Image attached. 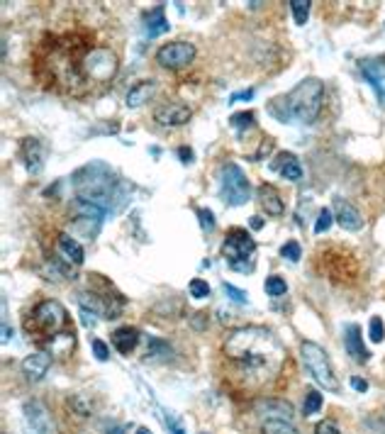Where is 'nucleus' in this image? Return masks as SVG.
Instances as JSON below:
<instances>
[{"instance_id":"obj_1","label":"nucleus","mask_w":385,"mask_h":434,"mask_svg":"<svg viewBox=\"0 0 385 434\" xmlns=\"http://www.w3.org/2000/svg\"><path fill=\"white\" fill-rule=\"evenodd\" d=\"M34 76L42 86L66 95H85L112 84L120 59L110 47L90 44L85 34L44 37L34 51Z\"/></svg>"},{"instance_id":"obj_2","label":"nucleus","mask_w":385,"mask_h":434,"mask_svg":"<svg viewBox=\"0 0 385 434\" xmlns=\"http://www.w3.org/2000/svg\"><path fill=\"white\" fill-rule=\"evenodd\" d=\"M222 351L232 368V379L249 393H258L276 376H280V368L288 357L271 329L254 324L232 329L224 340Z\"/></svg>"},{"instance_id":"obj_3","label":"nucleus","mask_w":385,"mask_h":434,"mask_svg":"<svg viewBox=\"0 0 385 434\" xmlns=\"http://www.w3.org/2000/svg\"><path fill=\"white\" fill-rule=\"evenodd\" d=\"M324 105V86L317 78H305L295 88L283 98H276L268 110L278 120L288 123V120H297L302 125H313L319 117Z\"/></svg>"},{"instance_id":"obj_4","label":"nucleus","mask_w":385,"mask_h":434,"mask_svg":"<svg viewBox=\"0 0 385 434\" xmlns=\"http://www.w3.org/2000/svg\"><path fill=\"white\" fill-rule=\"evenodd\" d=\"M73 188H76L79 201L103 207L105 212L110 210V198H112V188H115V181H112V171L105 164L93 162L81 168V171H76V176H73Z\"/></svg>"},{"instance_id":"obj_5","label":"nucleus","mask_w":385,"mask_h":434,"mask_svg":"<svg viewBox=\"0 0 385 434\" xmlns=\"http://www.w3.org/2000/svg\"><path fill=\"white\" fill-rule=\"evenodd\" d=\"M68 327H71V322H68L66 307H64L59 301H51V298L49 301L37 303L34 310L27 315V320H25L27 334L34 337V342L42 346H44L54 334L64 332V329H68Z\"/></svg>"},{"instance_id":"obj_6","label":"nucleus","mask_w":385,"mask_h":434,"mask_svg":"<svg viewBox=\"0 0 385 434\" xmlns=\"http://www.w3.org/2000/svg\"><path fill=\"white\" fill-rule=\"evenodd\" d=\"M317 271L332 281V283L351 285L361 276V264L349 249L341 246H330L317 254Z\"/></svg>"},{"instance_id":"obj_7","label":"nucleus","mask_w":385,"mask_h":434,"mask_svg":"<svg viewBox=\"0 0 385 434\" xmlns=\"http://www.w3.org/2000/svg\"><path fill=\"white\" fill-rule=\"evenodd\" d=\"M222 254L227 264L239 273L254 271V254H256V242L252 240V234L241 227H232L224 237Z\"/></svg>"},{"instance_id":"obj_8","label":"nucleus","mask_w":385,"mask_h":434,"mask_svg":"<svg viewBox=\"0 0 385 434\" xmlns=\"http://www.w3.org/2000/svg\"><path fill=\"white\" fill-rule=\"evenodd\" d=\"M300 354H302V361H305V368L310 371V376H313L324 390L339 393V381H336L334 376V368H332L327 351L319 344H315V342H302Z\"/></svg>"},{"instance_id":"obj_9","label":"nucleus","mask_w":385,"mask_h":434,"mask_svg":"<svg viewBox=\"0 0 385 434\" xmlns=\"http://www.w3.org/2000/svg\"><path fill=\"white\" fill-rule=\"evenodd\" d=\"M220 195H222L224 205H229V207L249 203L252 183H249L246 173L241 171L235 162L222 164V168H220Z\"/></svg>"},{"instance_id":"obj_10","label":"nucleus","mask_w":385,"mask_h":434,"mask_svg":"<svg viewBox=\"0 0 385 434\" xmlns=\"http://www.w3.org/2000/svg\"><path fill=\"white\" fill-rule=\"evenodd\" d=\"M196 54V44H190V42H168L157 51V64L168 71H181V68L193 64Z\"/></svg>"},{"instance_id":"obj_11","label":"nucleus","mask_w":385,"mask_h":434,"mask_svg":"<svg viewBox=\"0 0 385 434\" xmlns=\"http://www.w3.org/2000/svg\"><path fill=\"white\" fill-rule=\"evenodd\" d=\"M23 415H25L27 427L32 429L34 434H54V422H51V415L44 407V403H40V400L25 403Z\"/></svg>"},{"instance_id":"obj_12","label":"nucleus","mask_w":385,"mask_h":434,"mask_svg":"<svg viewBox=\"0 0 385 434\" xmlns=\"http://www.w3.org/2000/svg\"><path fill=\"white\" fill-rule=\"evenodd\" d=\"M190 117H193V110L185 103H163L154 110V120L161 127H183Z\"/></svg>"},{"instance_id":"obj_13","label":"nucleus","mask_w":385,"mask_h":434,"mask_svg":"<svg viewBox=\"0 0 385 434\" xmlns=\"http://www.w3.org/2000/svg\"><path fill=\"white\" fill-rule=\"evenodd\" d=\"M20 159H23L25 168L32 176H37L42 171V166H44V146H42V142L37 137H25L20 142Z\"/></svg>"},{"instance_id":"obj_14","label":"nucleus","mask_w":385,"mask_h":434,"mask_svg":"<svg viewBox=\"0 0 385 434\" xmlns=\"http://www.w3.org/2000/svg\"><path fill=\"white\" fill-rule=\"evenodd\" d=\"M334 220L339 222L341 229H346V232H358V229L363 227L361 212H358L349 201H344V198H336L334 201Z\"/></svg>"},{"instance_id":"obj_15","label":"nucleus","mask_w":385,"mask_h":434,"mask_svg":"<svg viewBox=\"0 0 385 434\" xmlns=\"http://www.w3.org/2000/svg\"><path fill=\"white\" fill-rule=\"evenodd\" d=\"M344 346L349 351V357L356 363H366L371 359L369 349L363 346V337H361V327L358 324H346L344 329Z\"/></svg>"},{"instance_id":"obj_16","label":"nucleus","mask_w":385,"mask_h":434,"mask_svg":"<svg viewBox=\"0 0 385 434\" xmlns=\"http://www.w3.org/2000/svg\"><path fill=\"white\" fill-rule=\"evenodd\" d=\"M256 415H261L263 420H293V405L291 403L280 400V398H266V400L256 403Z\"/></svg>"},{"instance_id":"obj_17","label":"nucleus","mask_w":385,"mask_h":434,"mask_svg":"<svg viewBox=\"0 0 385 434\" xmlns=\"http://www.w3.org/2000/svg\"><path fill=\"white\" fill-rule=\"evenodd\" d=\"M49 366L51 354H47V351H34V354L23 359V373L29 381H42L47 376V371H49Z\"/></svg>"},{"instance_id":"obj_18","label":"nucleus","mask_w":385,"mask_h":434,"mask_svg":"<svg viewBox=\"0 0 385 434\" xmlns=\"http://www.w3.org/2000/svg\"><path fill=\"white\" fill-rule=\"evenodd\" d=\"M112 346L122 354V357H129L134 349H137V344H140L142 334L137 327H129V324H124V327H118L115 332H112Z\"/></svg>"},{"instance_id":"obj_19","label":"nucleus","mask_w":385,"mask_h":434,"mask_svg":"<svg viewBox=\"0 0 385 434\" xmlns=\"http://www.w3.org/2000/svg\"><path fill=\"white\" fill-rule=\"evenodd\" d=\"M258 205L266 210V215H271V217H280L283 215V210H285V205H283V198H280V193L274 188L271 183H261L258 186Z\"/></svg>"},{"instance_id":"obj_20","label":"nucleus","mask_w":385,"mask_h":434,"mask_svg":"<svg viewBox=\"0 0 385 434\" xmlns=\"http://www.w3.org/2000/svg\"><path fill=\"white\" fill-rule=\"evenodd\" d=\"M361 73L380 95H385V59H366V62H361Z\"/></svg>"},{"instance_id":"obj_21","label":"nucleus","mask_w":385,"mask_h":434,"mask_svg":"<svg viewBox=\"0 0 385 434\" xmlns=\"http://www.w3.org/2000/svg\"><path fill=\"white\" fill-rule=\"evenodd\" d=\"M271 168H276L285 181L302 179V168H300V164H297V156L291 154V151H283V154L276 156V164H271Z\"/></svg>"},{"instance_id":"obj_22","label":"nucleus","mask_w":385,"mask_h":434,"mask_svg":"<svg viewBox=\"0 0 385 434\" xmlns=\"http://www.w3.org/2000/svg\"><path fill=\"white\" fill-rule=\"evenodd\" d=\"M47 349H49L51 357H68L73 349H76V334H73V329H64V332L54 334L49 342H47Z\"/></svg>"},{"instance_id":"obj_23","label":"nucleus","mask_w":385,"mask_h":434,"mask_svg":"<svg viewBox=\"0 0 385 434\" xmlns=\"http://www.w3.org/2000/svg\"><path fill=\"white\" fill-rule=\"evenodd\" d=\"M157 93V81H140V84H134L132 88L127 90V98H124V103H127V107H140L144 105V103H149L151 95Z\"/></svg>"},{"instance_id":"obj_24","label":"nucleus","mask_w":385,"mask_h":434,"mask_svg":"<svg viewBox=\"0 0 385 434\" xmlns=\"http://www.w3.org/2000/svg\"><path fill=\"white\" fill-rule=\"evenodd\" d=\"M168 20L166 15H163V5H157L154 10H149L144 15V29H146V37H161V34L168 32Z\"/></svg>"},{"instance_id":"obj_25","label":"nucleus","mask_w":385,"mask_h":434,"mask_svg":"<svg viewBox=\"0 0 385 434\" xmlns=\"http://www.w3.org/2000/svg\"><path fill=\"white\" fill-rule=\"evenodd\" d=\"M56 244H59L62 254L66 256L68 261L76 264V266H81V264L85 261V251H83V246H81L79 242L73 240V237H68V234H59V237H56Z\"/></svg>"},{"instance_id":"obj_26","label":"nucleus","mask_w":385,"mask_h":434,"mask_svg":"<svg viewBox=\"0 0 385 434\" xmlns=\"http://www.w3.org/2000/svg\"><path fill=\"white\" fill-rule=\"evenodd\" d=\"M261 432L263 434H297V429L293 427L288 420H263Z\"/></svg>"},{"instance_id":"obj_27","label":"nucleus","mask_w":385,"mask_h":434,"mask_svg":"<svg viewBox=\"0 0 385 434\" xmlns=\"http://www.w3.org/2000/svg\"><path fill=\"white\" fill-rule=\"evenodd\" d=\"M291 5V10H293V17H295V23L297 25H305L307 23V17H310V0H291L288 3Z\"/></svg>"},{"instance_id":"obj_28","label":"nucleus","mask_w":385,"mask_h":434,"mask_svg":"<svg viewBox=\"0 0 385 434\" xmlns=\"http://www.w3.org/2000/svg\"><path fill=\"white\" fill-rule=\"evenodd\" d=\"M229 123H232V127L235 129H249L254 127V123H256V115L254 112H235V115L229 117Z\"/></svg>"},{"instance_id":"obj_29","label":"nucleus","mask_w":385,"mask_h":434,"mask_svg":"<svg viewBox=\"0 0 385 434\" xmlns=\"http://www.w3.org/2000/svg\"><path fill=\"white\" fill-rule=\"evenodd\" d=\"M322 407V396H319L317 390H307L305 396V403H302V415H315V412Z\"/></svg>"},{"instance_id":"obj_30","label":"nucleus","mask_w":385,"mask_h":434,"mask_svg":"<svg viewBox=\"0 0 385 434\" xmlns=\"http://www.w3.org/2000/svg\"><path fill=\"white\" fill-rule=\"evenodd\" d=\"M263 288H266V293L271 295V298H280V295H285L288 285H285V281L280 279V276H268Z\"/></svg>"},{"instance_id":"obj_31","label":"nucleus","mask_w":385,"mask_h":434,"mask_svg":"<svg viewBox=\"0 0 385 434\" xmlns=\"http://www.w3.org/2000/svg\"><path fill=\"white\" fill-rule=\"evenodd\" d=\"M332 222H334V215H332V210H319L317 215V222H315V234H324L327 229L332 227Z\"/></svg>"},{"instance_id":"obj_32","label":"nucleus","mask_w":385,"mask_h":434,"mask_svg":"<svg viewBox=\"0 0 385 434\" xmlns=\"http://www.w3.org/2000/svg\"><path fill=\"white\" fill-rule=\"evenodd\" d=\"M188 290H190V295H193L196 301H202V298H207V295H210V285H207V281H202V279L190 281Z\"/></svg>"},{"instance_id":"obj_33","label":"nucleus","mask_w":385,"mask_h":434,"mask_svg":"<svg viewBox=\"0 0 385 434\" xmlns=\"http://www.w3.org/2000/svg\"><path fill=\"white\" fill-rule=\"evenodd\" d=\"M280 256L288 259V261H300V256H302L300 244H297V242H288V244H283L280 246Z\"/></svg>"},{"instance_id":"obj_34","label":"nucleus","mask_w":385,"mask_h":434,"mask_svg":"<svg viewBox=\"0 0 385 434\" xmlns=\"http://www.w3.org/2000/svg\"><path fill=\"white\" fill-rule=\"evenodd\" d=\"M369 337H371V342H383V337H385V327H383V320L380 318H373L371 320V324H369Z\"/></svg>"},{"instance_id":"obj_35","label":"nucleus","mask_w":385,"mask_h":434,"mask_svg":"<svg viewBox=\"0 0 385 434\" xmlns=\"http://www.w3.org/2000/svg\"><path fill=\"white\" fill-rule=\"evenodd\" d=\"M222 290H224V293H227L235 303H239V305H246V303H249V295H246L244 290L235 288L232 283H222Z\"/></svg>"},{"instance_id":"obj_36","label":"nucleus","mask_w":385,"mask_h":434,"mask_svg":"<svg viewBox=\"0 0 385 434\" xmlns=\"http://www.w3.org/2000/svg\"><path fill=\"white\" fill-rule=\"evenodd\" d=\"M198 217H200V227L205 229V232H213V229H215L213 210H207V207H198Z\"/></svg>"},{"instance_id":"obj_37","label":"nucleus","mask_w":385,"mask_h":434,"mask_svg":"<svg viewBox=\"0 0 385 434\" xmlns=\"http://www.w3.org/2000/svg\"><path fill=\"white\" fill-rule=\"evenodd\" d=\"M366 427H369L371 434H385V418H380V415H373V418L366 420Z\"/></svg>"},{"instance_id":"obj_38","label":"nucleus","mask_w":385,"mask_h":434,"mask_svg":"<svg viewBox=\"0 0 385 434\" xmlns=\"http://www.w3.org/2000/svg\"><path fill=\"white\" fill-rule=\"evenodd\" d=\"M93 354L98 361H107V359H110V349H107V344L101 340H93Z\"/></svg>"},{"instance_id":"obj_39","label":"nucleus","mask_w":385,"mask_h":434,"mask_svg":"<svg viewBox=\"0 0 385 434\" xmlns=\"http://www.w3.org/2000/svg\"><path fill=\"white\" fill-rule=\"evenodd\" d=\"M315 434H341V432H339V427H336V422L322 420V422H317V427H315Z\"/></svg>"},{"instance_id":"obj_40","label":"nucleus","mask_w":385,"mask_h":434,"mask_svg":"<svg viewBox=\"0 0 385 434\" xmlns=\"http://www.w3.org/2000/svg\"><path fill=\"white\" fill-rule=\"evenodd\" d=\"M252 98H254V90L249 88V90H241V93H235L232 98H229V101L237 103V101H252Z\"/></svg>"},{"instance_id":"obj_41","label":"nucleus","mask_w":385,"mask_h":434,"mask_svg":"<svg viewBox=\"0 0 385 434\" xmlns=\"http://www.w3.org/2000/svg\"><path fill=\"white\" fill-rule=\"evenodd\" d=\"M351 388L358 390V393H366V390H369V381H363V379H351Z\"/></svg>"},{"instance_id":"obj_42","label":"nucleus","mask_w":385,"mask_h":434,"mask_svg":"<svg viewBox=\"0 0 385 434\" xmlns=\"http://www.w3.org/2000/svg\"><path fill=\"white\" fill-rule=\"evenodd\" d=\"M178 156H181V162H183V164H190V162H193V149H188V146H181Z\"/></svg>"},{"instance_id":"obj_43","label":"nucleus","mask_w":385,"mask_h":434,"mask_svg":"<svg viewBox=\"0 0 385 434\" xmlns=\"http://www.w3.org/2000/svg\"><path fill=\"white\" fill-rule=\"evenodd\" d=\"M81 318H83V324H85V327H93V324H95V312L81 310Z\"/></svg>"},{"instance_id":"obj_44","label":"nucleus","mask_w":385,"mask_h":434,"mask_svg":"<svg viewBox=\"0 0 385 434\" xmlns=\"http://www.w3.org/2000/svg\"><path fill=\"white\" fill-rule=\"evenodd\" d=\"M124 432H127V424H118V427L107 429V434H124Z\"/></svg>"},{"instance_id":"obj_45","label":"nucleus","mask_w":385,"mask_h":434,"mask_svg":"<svg viewBox=\"0 0 385 434\" xmlns=\"http://www.w3.org/2000/svg\"><path fill=\"white\" fill-rule=\"evenodd\" d=\"M263 227V220L258 215H254L252 217V229H261Z\"/></svg>"},{"instance_id":"obj_46","label":"nucleus","mask_w":385,"mask_h":434,"mask_svg":"<svg viewBox=\"0 0 385 434\" xmlns=\"http://www.w3.org/2000/svg\"><path fill=\"white\" fill-rule=\"evenodd\" d=\"M137 434H151V432L146 427H140V429H137Z\"/></svg>"}]
</instances>
